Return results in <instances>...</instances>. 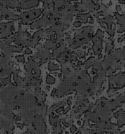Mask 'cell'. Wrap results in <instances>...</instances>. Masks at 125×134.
Returning a JSON list of instances; mask_svg holds the SVG:
<instances>
[{"mask_svg":"<svg viewBox=\"0 0 125 134\" xmlns=\"http://www.w3.org/2000/svg\"><path fill=\"white\" fill-rule=\"evenodd\" d=\"M22 49H23V46L22 44H20L18 47H17L16 52H22Z\"/></svg>","mask_w":125,"mask_h":134,"instance_id":"6","label":"cell"},{"mask_svg":"<svg viewBox=\"0 0 125 134\" xmlns=\"http://www.w3.org/2000/svg\"><path fill=\"white\" fill-rule=\"evenodd\" d=\"M58 65H55L53 63H49L48 65V69L50 71H56L58 69Z\"/></svg>","mask_w":125,"mask_h":134,"instance_id":"2","label":"cell"},{"mask_svg":"<svg viewBox=\"0 0 125 134\" xmlns=\"http://www.w3.org/2000/svg\"><path fill=\"white\" fill-rule=\"evenodd\" d=\"M106 31H107V32H108V34H109V35H110V36H113V35H114L115 33L113 32V31H112V30H111V29L108 28V29H107V30H106Z\"/></svg>","mask_w":125,"mask_h":134,"instance_id":"5","label":"cell"},{"mask_svg":"<svg viewBox=\"0 0 125 134\" xmlns=\"http://www.w3.org/2000/svg\"><path fill=\"white\" fill-rule=\"evenodd\" d=\"M117 10H121V7H119L118 6L117 7Z\"/></svg>","mask_w":125,"mask_h":134,"instance_id":"11","label":"cell"},{"mask_svg":"<svg viewBox=\"0 0 125 134\" xmlns=\"http://www.w3.org/2000/svg\"><path fill=\"white\" fill-rule=\"evenodd\" d=\"M121 16H122V18H124V19H125V14H122V15H121Z\"/></svg>","mask_w":125,"mask_h":134,"instance_id":"15","label":"cell"},{"mask_svg":"<svg viewBox=\"0 0 125 134\" xmlns=\"http://www.w3.org/2000/svg\"><path fill=\"white\" fill-rule=\"evenodd\" d=\"M124 39H125V35H123L122 37H121L118 39V42H122Z\"/></svg>","mask_w":125,"mask_h":134,"instance_id":"9","label":"cell"},{"mask_svg":"<svg viewBox=\"0 0 125 134\" xmlns=\"http://www.w3.org/2000/svg\"><path fill=\"white\" fill-rule=\"evenodd\" d=\"M113 47H114V46H113V43H108V44H106V47H105V52H106V53H109V52L113 50Z\"/></svg>","mask_w":125,"mask_h":134,"instance_id":"1","label":"cell"},{"mask_svg":"<svg viewBox=\"0 0 125 134\" xmlns=\"http://www.w3.org/2000/svg\"><path fill=\"white\" fill-rule=\"evenodd\" d=\"M102 58V54L98 55V58Z\"/></svg>","mask_w":125,"mask_h":134,"instance_id":"13","label":"cell"},{"mask_svg":"<svg viewBox=\"0 0 125 134\" xmlns=\"http://www.w3.org/2000/svg\"><path fill=\"white\" fill-rule=\"evenodd\" d=\"M81 25H82V24L79 22H76L74 23V26L75 27H79V26H81Z\"/></svg>","mask_w":125,"mask_h":134,"instance_id":"7","label":"cell"},{"mask_svg":"<svg viewBox=\"0 0 125 134\" xmlns=\"http://www.w3.org/2000/svg\"><path fill=\"white\" fill-rule=\"evenodd\" d=\"M31 52H32L31 51L30 49H29V48H26V49L25 50V53H26V54H30Z\"/></svg>","mask_w":125,"mask_h":134,"instance_id":"8","label":"cell"},{"mask_svg":"<svg viewBox=\"0 0 125 134\" xmlns=\"http://www.w3.org/2000/svg\"><path fill=\"white\" fill-rule=\"evenodd\" d=\"M46 82L48 84H53L55 82V79L53 78V77H52V76L50 75H48L46 77Z\"/></svg>","mask_w":125,"mask_h":134,"instance_id":"3","label":"cell"},{"mask_svg":"<svg viewBox=\"0 0 125 134\" xmlns=\"http://www.w3.org/2000/svg\"><path fill=\"white\" fill-rule=\"evenodd\" d=\"M122 51H123V53H124V56H125V47L123 48V50H122Z\"/></svg>","mask_w":125,"mask_h":134,"instance_id":"12","label":"cell"},{"mask_svg":"<svg viewBox=\"0 0 125 134\" xmlns=\"http://www.w3.org/2000/svg\"><path fill=\"white\" fill-rule=\"evenodd\" d=\"M16 59L19 62H24L25 61V58L23 56H18L16 57Z\"/></svg>","mask_w":125,"mask_h":134,"instance_id":"4","label":"cell"},{"mask_svg":"<svg viewBox=\"0 0 125 134\" xmlns=\"http://www.w3.org/2000/svg\"><path fill=\"white\" fill-rule=\"evenodd\" d=\"M63 109V108H62V107H61V108H59L58 110H57V112L58 111V112H60V111H61Z\"/></svg>","mask_w":125,"mask_h":134,"instance_id":"10","label":"cell"},{"mask_svg":"<svg viewBox=\"0 0 125 134\" xmlns=\"http://www.w3.org/2000/svg\"><path fill=\"white\" fill-rule=\"evenodd\" d=\"M90 23H91V24H92V23H93V22H94V20H92V19H91V21H90Z\"/></svg>","mask_w":125,"mask_h":134,"instance_id":"14","label":"cell"}]
</instances>
